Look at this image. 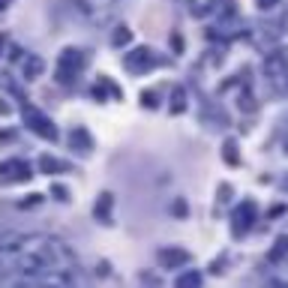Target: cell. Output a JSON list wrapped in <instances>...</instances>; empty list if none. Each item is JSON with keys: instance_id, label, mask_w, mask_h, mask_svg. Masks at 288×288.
<instances>
[{"instance_id": "cell-2", "label": "cell", "mask_w": 288, "mask_h": 288, "mask_svg": "<svg viewBox=\"0 0 288 288\" xmlns=\"http://www.w3.org/2000/svg\"><path fill=\"white\" fill-rule=\"evenodd\" d=\"M75 3H78V9H84L87 15L102 18L108 9H111V3H114V0H75Z\"/></svg>"}, {"instance_id": "cell-7", "label": "cell", "mask_w": 288, "mask_h": 288, "mask_svg": "<svg viewBox=\"0 0 288 288\" xmlns=\"http://www.w3.org/2000/svg\"><path fill=\"white\" fill-rule=\"evenodd\" d=\"M0 111H6V102H0Z\"/></svg>"}, {"instance_id": "cell-6", "label": "cell", "mask_w": 288, "mask_h": 288, "mask_svg": "<svg viewBox=\"0 0 288 288\" xmlns=\"http://www.w3.org/2000/svg\"><path fill=\"white\" fill-rule=\"evenodd\" d=\"M39 165H42L45 171H54V168H60V162H57V159H51V156H42V159H39Z\"/></svg>"}, {"instance_id": "cell-3", "label": "cell", "mask_w": 288, "mask_h": 288, "mask_svg": "<svg viewBox=\"0 0 288 288\" xmlns=\"http://www.w3.org/2000/svg\"><path fill=\"white\" fill-rule=\"evenodd\" d=\"M159 258H162L165 264H177V261H180V264H183V261H186V252H162V255H159Z\"/></svg>"}, {"instance_id": "cell-1", "label": "cell", "mask_w": 288, "mask_h": 288, "mask_svg": "<svg viewBox=\"0 0 288 288\" xmlns=\"http://www.w3.org/2000/svg\"><path fill=\"white\" fill-rule=\"evenodd\" d=\"M12 180H27V165L18 159L0 165V183H12Z\"/></svg>"}, {"instance_id": "cell-4", "label": "cell", "mask_w": 288, "mask_h": 288, "mask_svg": "<svg viewBox=\"0 0 288 288\" xmlns=\"http://www.w3.org/2000/svg\"><path fill=\"white\" fill-rule=\"evenodd\" d=\"M39 69H42V63L36 60V57H30V60H27V66H24V72H27V78H33V75H39Z\"/></svg>"}, {"instance_id": "cell-5", "label": "cell", "mask_w": 288, "mask_h": 288, "mask_svg": "<svg viewBox=\"0 0 288 288\" xmlns=\"http://www.w3.org/2000/svg\"><path fill=\"white\" fill-rule=\"evenodd\" d=\"M285 252H288V237H282V240H279V246L270 252V258H273V261H279V258L285 255Z\"/></svg>"}]
</instances>
